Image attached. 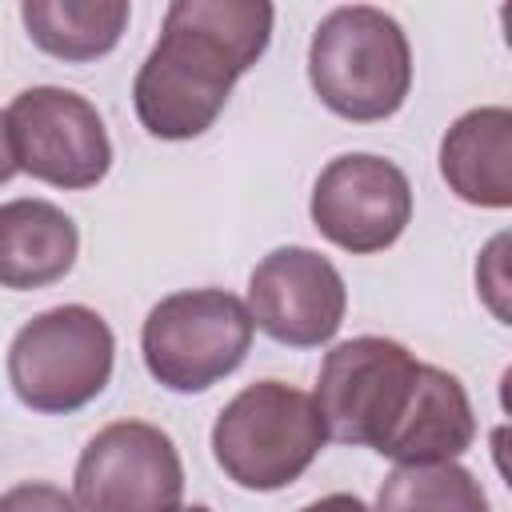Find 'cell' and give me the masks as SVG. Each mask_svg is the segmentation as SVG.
I'll return each mask as SVG.
<instances>
[{
    "label": "cell",
    "mask_w": 512,
    "mask_h": 512,
    "mask_svg": "<svg viewBox=\"0 0 512 512\" xmlns=\"http://www.w3.org/2000/svg\"><path fill=\"white\" fill-rule=\"evenodd\" d=\"M328 444L316 400L284 380H256L236 392L212 424V456L248 492H276L300 480Z\"/></svg>",
    "instance_id": "3957f363"
},
{
    "label": "cell",
    "mask_w": 512,
    "mask_h": 512,
    "mask_svg": "<svg viewBox=\"0 0 512 512\" xmlns=\"http://www.w3.org/2000/svg\"><path fill=\"white\" fill-rule=\"evenodd\" d=\"M16 176V156H12V140H8V124L0 112V184H8Z\"/></svg>",
    "instance_id": "ac0fdd59"
},
{
    "label": "cell",
    "mask_w": 512,
    "mask_h": 512,
    "mask_svg": "<svg viewBox=\"0 0 512 512\" xmlns=\"http://www.w3.org/2000/svg\"><path fill=\"white\" fill-rule=\"evenodd\" d=\"M348 308L344 276L328 256L304 244L272 248L248 276V316L252 324L288 348L328 344Z\"/></svg>",
    "instance_id": "30bf717a"
},
{
    "label": "cell",
    "mask_w": 512,
    "mask_h": 512,
    "mask_svg": "<svg viewBox=\"0 0 512 512\" xmlns=\"http://www.w3.org/2000/svg\"><path fill=\"white\" fill-rule=\"evenodd\" d=\"M176 512H212V508H204V504H192V508H176Z\"/></svg>",
    "instance_id": "d6986e66"
},
{
    "label": "cell",
    "mask_w": 512,
    "mask_h": 512,
    "mask_svg": "<svg viewBox=\"0 0 512 512\" xmlns=\"http://www.w3.org/2000/svg\"><path fill=\"white\" fill-rule=\"evenodd\" d=\"M272 4L264 0H176L164 12L160 40L144 56L132 104L160 140H192L216 124L232 84L264 56L272 40Z\"/></svg>",
    "instance_id": "6da1fadb"
},
{
    "label": "cell",
    "mask_w": 512,
    "mask_h": 512,
    "mask_svg": "<svg viewBox=\"0 0 512 512\" xmlns=\"http://www.w3.org/2000/svg\"><path fill=\"white\" fill-rule=\"evenodd\" d=\"M440 176L444 184L476 208L512 204V112L472 108L440 140Z\"/></svg>",
    "instance_id": "4fadbf2b"
},
{
    "label": "cell",
    "mask_w": 512,
    "mask_h": 512,
    "mask_svg": "<svg viewBox=\"0 0 512 512\" xmlns=\"http://www.w3.org/2000/svg\"><path fill=\"white\" fill-rule=\"evenodd\" d=\"M300 512H372V508L352 492H332V496H320V500L304 504Z\"/></svg>",
    "instance_id": "e0dca14e"
},
{
    "label": "cell",
    "mask_w": 512,
    "mask_h": 512,
    "mask_svg": "<svg viewBox=\"0 0 512 512\" xmlns=\"http://www.w3.org/2000/svg\"><path fill=\"white\" fill-rule=\"evenodd\" d=\"M8 140L16 156V172L44 180L52 188H92L112 168L108 128L80 92L68 88H24L8 112Z\"/></svg>",
    "instance_id": "52a82bcc"
},
{
    "label": "cell",
    "mask_w": 512,
    "mask_h": 512,
    "mask_svg": "<svg viewBox=\"0 0 512 512\" xmlns=\"http://www.w3.org/2000/svg\"><path fill=\"white\" fill-rule=\"evenodd\" d=\"M472 440H476V416L464 384L436 364H420L408 408L392 428L388 444L380 448V456L396 464L456 460L464 448H472Z\"/></svg>",
    "instance_id": "8fae6325"
},
{
    "label": "cell",
    "mask_w": 512,
    "mask_h": 512,
    "mask_svg": "<svg viewBox=\"0 0 512 512\" xmlns=\"http://www.w3.org/2000/svg\"><path fill=\"white\" fill-rule=\"evenodd\" d=\"M116 364L108 320L84 304H60L32 316L8 348V384L16 400L44 416H68L92 404Z\"/></svg>",
    "instance_id": "277c9868"
},
{
    "label": "cell",
    "mask_w": 512,
    "mask_h": 512,
    "mask_svg": "<svg viewBox=\"0 0 512 512\" xmlns=\"http://www.w3.org/2000/svg\"><path fill=\"white\" fill-rule=\"evenodd\" d=\"M0 512H80V508L64 488L44 484V480H28V484L0 492Z\"/></svg>",
    "instance_id": "2e32d148"
},
{
    "label": "cell",
    "mask_w": 512,
    "mask_h": 512,
    "mask_svg": "<svg viewBox=\"0 0 512 512\" xmlns=\"http://www.w3.org/2000/svg\"><path fill=\"white\" fill-rule=\"evenodd\" d=\"M420 360L388 336H352L336 344L316 380V412L328 440L380 452L400 424Z\"/></svg>",
    "instance_id": "8992f818"
},
{
    "label": "cell",
    "mask_w": 512,
    "mask_h": 512,
    "mask_svg": "<svg viewBox=\"0 0 512 512\" xmlns=\"http://www.w3.org/2000/svg\"><path fill=\"white\" fill-rule=\"evenodd\" d=\"M248 304L224 288H188L164 296L140 332L144 364L168 392H204L232 376L252 348Z\"/></svg>",
    "instance_id": "5b68a950"
},
{
    "label": "cell",
    "mask_w": 512,
    "mask_h": 512,
    "mask_svg": "<svg viewBox=\"0 0 512 512\" xmlns=\"http://www.w3.org/2000/svg\"><path fill=\"white\" fill-rule=\"evenodd\" d=\"M372 512H492L484 484L456 460H432V464H396L380 492Z\"/></svg>",
    "instance_id": "9a60e30c"
},
{
    "label": "cell",
    "mask_w": 512,
    "mask_h": 512,
    "mask_svg": "<svg viewBox=\"0 0 512 512\" xmlns=\"http://www.w3.org/2000/svg\"><path fill=\"white\" fill-rule=\"evenodd\" d=\"M308 212L324 240L344 252L372 256L404 236L412 220V184L392 160L348 152L324 164Z\"/></svg>",
    "instance_id": "9c48e42d"
},
{
    "label": "cell",
    "mask_w": 512,
    "mask_h": 512,
    "mask_svg": "<svg viewBox=\"0 0 512 512\" xmlns=\"http://www.w3.org/2000/svg\"><path fill=\"white\" fill-rule=\"evenodd\" d=\"M124 0H24L20 20L32 44L56 60L84 64L108 56L128 28Z\"/></svg>",
    "instance_id": "5bb4252c"
},
{
    "label": "cell",
    "mask_w": 512,
    "mask_h": 512,
    "mask_svg": "<svg viewBox=\"0 0 512 512\" xmlns=\"http://www.w3.org/2000/svg\"><path fill=\"white\" fill-rule=\"evenodd\" d=\"M72 488L80 512H176L184 464L164 428L116 420L84 444Z\"/></svg>",
    "instance_id": "ba28073f"
},
{
    "label": "cell",
    "mask_w": 512,
    "mask_h": 512,
    "mask_svg": "<svg viewBox=\"0 0 512 512\" xmlns=\"http://www.w3.org/2000/svg\"><path fill=\"white\" fill-rule=\"evenodd\" d=\"M76 252V220L52 200L24 196L0 204V288H48L72 272Z\"/></svg>",
    "instance_id": "7c38bea8"
},
{
    "label": "cell",
    "mask_w": 512,
    "mask_h": 512,
    "mask_svg": "<svg viewBox=\"0 0 512 512\" xmlns=\"http://www.w3.org/2000/svg\"><path fill=\"white\" fill-rule=\"evenodd\" d=\"M308 80L328 112L356 124L388 120L404 108L412 88L408 36L372 4L332 8L312 32Z\"/></svg>",
    "instance_id": "7a4b0ae2"
}]
</instances>
